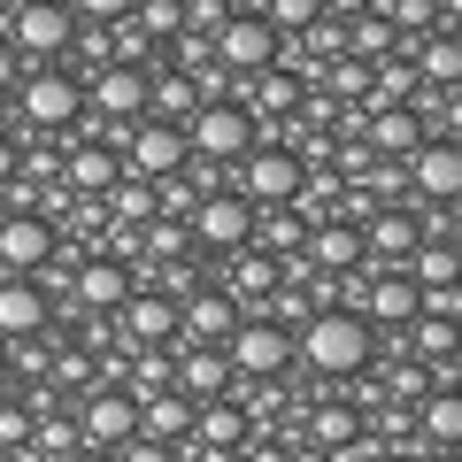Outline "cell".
Returning <instances> with one entry per match:
<instances>
[{"label":"cell","instance_id":"obj_1","mask_svg":"<svg viewBox=\"0 0 462 462\" xmlns=\"http://www.w3.org/2000/svg\"><path fill=\"white\" fill-rule=\"evenodd\" d=\"M293 363L339 385V378H355V370L378 363V331L355 309H316V316H300V331H293Z\"/></svg>","mask_w":462,"mask_h":462},{"label":"cell","instance_id":"obj_2","mask_svg":"<svg viewBox=\"0 0 462 462\" xmlns=\"http://www.w3.org/2000/svg\"><path fill=\"white\" fill-rule=\"evenodd\" d=\"M78 116H85V78L69 62H39V69L16 78V124H8V132L54 139V132H69Z\"/></svg>","mask_w":462,"mask_h":462},{"label":"cell","instance_id":"obj_3","mask_svg":"<svg viewBox=\"0 0 462 462\" xmlns=\"http://www.w3.org/2000/svg\"><path fill=\"white\" fill-rule=\"evenodd\" d=\"M224 363H231V378H247V385H278L293 370V331L270 324V316H239L231 339H224Z\"/></svg>","mask_w":462,"mask_h":462},{"label":"cell","instance_id":"obj_4","mask_svg":"<svg viewBox=\"0 0 462 462\" xmlns=\"http://www.w3.org/2000/svg\"><path fill=\"white\" fill-rule=\"evenodd\" d=\"M69 32H78L69 0H16V8H8V23H0V39L23 54V69L62 62V54H69Z\"/></svg>","mask_w":462,"mask_h":462},{"label":"cell","instance_id":"obj_5","mask_svg":"<svg viewBox=\"0 0 462 462\" xmlns=\"http://www.w3.org/2000/svg\"><path fill=\"white\" fill-rule=\"evenodd\" d=\"M185 147H193V162H224L231 170L239 154L254 147V116L239 108V100L216 93V100H200V108L185 116Z\"/></svg>","mask_w":462,"mask_h":462},{"label":"cell","instance_id":"obj_6","mask_svg":"<svg viewBox=\"0 0 462 462\" xmlns=\"http://www.w3.org/2000/svg\"><path fill=\"white\" fill-rule=\"evenodd\" d=\"M231 193L239 200H254V208H285V200L300 193V154L293 147H278V139H254L239 162H231Z\"/></svg>","mask_w":462,"mask_h":462},{"label":"cell","instance_id":"obj_7","mask_svg":"<svg viewBox=\"0 0 462 462\" xmlns=\"http://www.w3.org/2000/svg\"><path fill=\"white\" fill-rule=\"evenodd\" d=\"M208 54H216L224 78H254V69L278 62V32L263 23V8H231V16L208 32Z\"/></svg>","mask_w":462,"mask_h":462},{"label":"cell","instance_id":"obj_8","mask_svg":"<svg viewBox=\"0 0 462 462\" xmlns=\"http://www.w3.org/2000/svg\"><path fill=\"white\" fill-rule=\"evenodd\" d=\"M185 231H193L200 254H231L254 239V200H239L231 185H216V193H200V208L185 216Z\"/></svg>","mask_w":462,"mask_h":462},{"label":"cell","instance_id":"obj_9","mask_svg":"<svg viewBox=\"0 0 462 462\" xmlns=\"http://www.w3.org/2000/svg\"><path fill=\"white\" fill-rule=\"evenodd\" d=\"M185 162H193V147H185V124H170V116H139L124 132V170L132 178H170Z\"/></svg>","mask_w":462,"mask_h":462},{"label":"cell","instance_id":"obj_10","mask_svg":"<svg viewBox=\"0 0 462 462\" xmlns=\"http://www.w3.org/2000/svg\"><path fill=\"white\" fill-rule=\"evenodd\" d=\"M85 116H100V124H139L147 116V69L139 62H100L85 78Z\"/></svg>","mask_w":462,"mask_h":462},{"label":"cell","instance_id":"obj_11","mask_svg":"<svg viewBox=\"0 0 462 462\" xmlns=\"http://www.w3.org/2000/svg\"><path fill=\"white\" fill-rule=\"evenodd\" d=\"M116 339L124 346H178V293L162 285H132L116 309Z\"/></svg>","mask_w":462,"mask_h":462},{"label":"cell","instance_id":"obj_12","mask_svg":"<svg viewBox=\"0 0 462 462\" xmlns=\"http://www.w3.org/2000/svg\"><path fill=\"white\" fill-rule=\"evenodd\" d=\"M239 316L247 309H239L224 285H193V293H178V346H224Z\"/></svg>","mask_w":462,"mask_h":462},{"label":"cell","instance_id":"obj_13","mask_svg":"<svg viewBox=\"0 0 462 462\" xmlns=\"http://www.w3.org/2000/svg\"><path fill=\"white\" fill-rule=\"evenodd\" d=\"M132 431H139V401L124 393V385H93V393H85V409H78V439H85V447L116 455Z\"/></svg>","mask_w":462,"mask_h":462},{"label":"cell","instance_id":"obj_14","mask_svg":"<svg viewBox=\"0 0 462 462\" xmlns=\"http://www.w3.org/2000/svg\"><path fill=\"white\" fill-rule=\"evenodd\" d=\"M401 185H409V200H455V193H462V154H455V139H416L409 162H401Z\"/></svg>","mask_w":462,"mask_h":462},{"label":"cell","instance_id":"obj_15","mask_svg":"<svg viewBox=\"0 0 462 462\" xmlns=\"http://www.w3.org/2000/svg\"><path fill=\"white\" fill-rule=\"evenodd\" d=\"M54 239H62V231H54L47 216L8 208V216H0V278H32V270L54 254Z\"/></svg>","mask_w":462,"mask_h":462},{"label":"cell","instance_id":"obj_16","mask_svg":"<svg viewBox=\"0 0 462 462\" xmlns=\"http://www.w3.org/2000/svg\"><path fill=\"white\" fill-rule=\"evenodd\" d=\"M416 239H424V231H416L409 200H401V208H370L363 216V270H401L416 254Z\"/></svg>","mask_w":462,"mask_h":462},{"label":"cell","instance_id":"obj_17","mask_svg":"<svg viewBox=\"0 0 462 462\" xmlns=\"http://www.w3.org/2000/svg\"><path fill=\"white\" fill-rule=\"evenodd\" d=\"M216 278H224V293L231 300H239V309H263V300H270V285H278V254H263V247H254V239H247V247H231V254H216Z\"/></svg>","mask_w":462,"mask_h":462},{"label":"cell","instance_id":"obj_18","mask_svg":"<svg viewBox=\"0 0 462 462\" xmlns=\"http://www.w3.org/2000/svg\"><path fill=\"white\" fill-rule=\"evenodd\" d=\"M124 293H132V270L108 263V254H85L78 278H69V309H78V316H116Z\"/></svg>","mask_w":462,"mask_h":462},{"label":"cell","instance_id":"obj_19","mask_svg":"<svg viewBox=\"0 0 462 462\" xmlns=\"http://www.w3.org/2000/svg\"><path fill=\"white\" fill-rule=\"evenodd\" d=\"M300 254H309V270H355L363 263V224H346V216H324V224L300 231Z\"/></svg>","mask_w":462,"mask_h":462},{"label":"cell","instance_id":"obj_20","mask_svg":"<svg viewBox=\"0 0 462 462\" xmlns=\"http://www.w3.org/2000/svg\"><path fill=\"white\" fill-rule=\"evenodd\" d=\"M116 178H124V154H116V147H100V139H78V147H62V185H69L78 200H100Z\"/></svg>","mask_w":462,"mask_h":462},{"label":"cell","instance_id":"obj_21","mask_svg":"<svg viewBox=\"0 0 462 462\" xmlns=\"http://www.w3.org/2000/svg\"><path fill=\"white\" fill-rule=\"evenodd\" d=\"M54 324V300L39 293V278H0V339H32Z\"/></svg>","mask_w":462,"mask_h":462},{"label":"cell","instance_id":"obj_22","mask_svg":"<svg viewBox=\"0 0 462 462\" xmlns=\"http://www.w3.org/2000/svg\"><path fill=\"white\" fill-rule=\"evenodd\" d=\"M170 385H178L185 401H216V393H231V363H224V346H178Z\"/></svg>","mask_w":462,"mask_h":462},{"label":"cell","instance_id":"obj_23","mask_svg":"<svg viewBox=\"0 0 462 462\" xmlns=\"http://www.w3.org/2000/svg\"><path fill=\"white\" fill-rule=\"evenodd\" d=\"M363 431H370V424H363L355 401H324V409H309V416L293 424V439H309V447H324V455H331V447H355Z\"/></svg>","mask_w":462,"mask_h":462},{"label":"cell","instance_id":"obj_24","mask_svg":"<svg viewBox=\"0 0 462 462\" xmlns=\"http://www.w3.org/2000/svg\"><path fill=\"white\" fill-rule=\"evenodd\" d=\"M139 431H147V439H162V447H185V439H193V401H185L178 385L147 393V401H139Z\"/></svg>","mask_w":462,"mask_h":462},{"label":"cell","instance_id":"obj_25","mask_svg":"<svg viewBox=\"0 0 462 462\" xmlns=\"http://www.w3.org/2000/svg\"><path fill=\"white\" fill-rule=\"evenodd\" d=\"M409 416H416V447H455V439H462V401H455V385H431Z\"/></svg>","mask_w":462,"mask_h":462},{"label":"cell","instance_id":"obj_26","mask_svg":"<svg viewBox=\"0 0 462 462\" xmlns=\"http://www.w3.org/2000/svg\"><path fill=\"white\" fill-rule=\"evenodd\" d=\"M401 54H409V69H416L424 85H455V78H462V47H455V32L401 39Z\"/></svg>","mask_w":462,"mask_h":462},{"label":"cell","instance_id":"obj_27","mask_svg":"<svg viewBox=\"0 0 462 462\" xmlns=\"http://www.w3.org/2000/svg\"><path fill=\"white\" fill-rule=\"evenodd\" d=\"M100 216H108V224H124V231L154 224V178H132V170H124V178L100 193Z\"/></svg>","mask_w":462,"mask_h":462},{"label":"cell","instance_id":"obj_28","mask_svg":"<svg viewBox=\"0 0 462 462\" xmlns=\"http://www.w3.org/2000/svg\"><path fill=\"white\" fill-rule=\"evenodd\" d=\"M193 108H200V85L185 78V69H147V116H170V124H185Z\"/></svg>","mask_w":462,"mask_h":462},{"label":"cell","instance_id":"obj_29","mask_svg":"<svg viewBox=\"0 0 462 462\" xmlns=\"http://www.w3.org/2000/svg\"><path fill=\"white\" fill-rule=\"evenodd\" d=\"M409 355L416 363H455V316H409Z\"/></svg>","mask_w":462,"mask_h":462},{"label":"cell","instance_id":"obj_30","mask_svg":"<svg viewBox=\"0 0 462 462\" xmlns=\"http://www.w3.org/2000/svg\"><path fill=\"white\" fill-rule=\"evenodd\" d=\"M401 47V32L378 16V8H363V16H346V54H363V62H385V54Z\"/></svg>","mask_w":462,"mask_h":462},{"label":"cell","instance_id":"obj_31","mask_svg":"<svg viewBox=\"0 0 462 462\" xmlns=\"http://www.w3.org/2000/svg\"><path fill=\"white\" fill-rule=\"evenodd\" d=\"M139 254H147V263H185V254H193V231H185L178 216H154V224H139Z\"/></svg>","mask_w":462,"mask_h":462},{"label":"cell","instance_id":"obj_32","mask_svg":"<svg viewBox=\"0 0 462 462\" xmlns=\"http://www.w3.org/2000/svg\"><path fill=\"white\" fill-rule=\"evenodd\" d=\"M401 270H409V285H455V239H416Z\"/></svg>","mask_w":462,"mask_h":462},{"label":"cell","instance_id":"obj_33","mask_svg":"<svg viewBox=\"0 0 462 462\" xmlns=\"http://www.w3.org/2000/svg\"><path fill=\"white\" fill-rule=\"evenodd\" d=\"M132 23L154 39V47H170V39L185 32V0H132Z\"/></svg>","mask_w":462,"mask_h":462},{"label":"cell","instance_id":"obj_34","mask_svg":"<svg viewBox=\"0 0 462 462\" xmlns=\"http://www.w3.org/2000/svg\"><path fill=\"white\" fill-rule=\"evenodd\" d=\"M378 393H385V401H401V409H416V401L431 393V370L416 363V355H401V363L385 370V385H378Z\"/></svg>","mask_w":462,"mask_h":462},{"label":"cell","instance_id":"obj_35","mask_svg":"<svg viewBox=\"0 0 462 462\" xmlns=\"http://www.w3.org/2000/svg\"><path fill=\"white\" fill-rule=\"evenodd\" d=\"M263 23H270L278 39H300V32L316 23V0H263Z\"/></svg>","mask_w":462,"mask_h":462},{"label":"cell","instance_id":"obj_36","mask_svg":"<svg viewBox=\"0 0 462 462\" xmlns=\"http://www.w3.org/2000/svg\"><path fill=\"white\" fill-rule=\"evenodd\" d=\"M116 462H178V447H162V439H147V431H132V439L116 447Z\"/></svg>","mask_w":462,"mask_h":462},{"label":"cell","instance_id":"obj_37","mask_svg":"<svg viewBox=\"0 0 462 462\" xmlns=\"http://www.w3.org/2000/svg\"><path fill=\"white\" fill-rule=\"evenodd\" d=\"M224 16H231V0H185V32H200V39H208Z\"/></svg>","mask_w":462,"mask_h":462},{"label":"cell","instance_id":"obj_38","mask_svg":"<svg viewBox=\"0 0 462 462\" xmlns=\"http://www.w3.org/2000/svg\"><path fill=\"white\" fill-rule=\"evenodd\" d=\"M69 16L78 23H116V16H132V0H69Z\"/></svg>","mask_w":462,"mask_h":462},{"label":"cell","instance_id":"obj_39","mask_svg":"<svg viewBox=\"0 0 462 462\" xmlns=\"http://www.w3.org/2000/svg\"><path fill=\"white\" fill-rule=\"evenodd\" d=\"M16 78H23V54L0 39V93H16Z\"/></svg>","mask_w":462,"mask_h":462},{"label":"cell","instance_id":"obj_40","mask_svg":"<svg viewBox=\"0 0 462 462\" xmlns=\"http://www.w3.org/2000/svg\"><path fill=\"white\" fill-rule=\"evenodd\" d=\"M363 8H378V0H316V16H339V23L363 16Z\"/></svg>","mask_w":462,"mask_h":462},{"label":"cell","instance_id":"obj_41","mask_svg":"<svg viewBox=\"0 0 462 462\" xmlns=\"http://www.w3.org/2000/svg\"><path fill=\"white\" fill-rule=\"evenodd\" d=\"M16 147H23V139H16V132H8V124H0V185L16 178Z\"/></svg>","mask_w":462,"mask_h":462},{"label":"cell","instance_id":"obj_42","mask_svg":"<svg viewBox=\"0 0 462 462\" xmlns=\"http://www.w3.org/2000/svg\"><path fill=\"white\" fill-rule=\"evenodd\" d=\"M62 462H116V455H100V447H69Z\"/></svg>","mask_w":462,"mask_h":462},{"label":"cell","instance_id":"obj_43","mask_svg":"<svg viewBox=\"0 0 462 462\" xmlns=\"http://www.w3.org/2000/svg\"><path fill=\"white\" fill-rule=\"evenodd\" d=\"M0 370H8V339H0Z\"/></svg>","mask_w":462,"mask_h":462},{"label":"cell","instance_id":"obj_44","mask_svg":"<svg viewBox=\"0 0 462 462\" xmlns=\"http://www.w3.org/2000/svg\"><path fill=\"white\" fill-rule=\"evenodd\" d=\"M8 8H16V0H0V16H8Z\"/></svg>","mask_w":462,"mask_h":462}]
</instances>
